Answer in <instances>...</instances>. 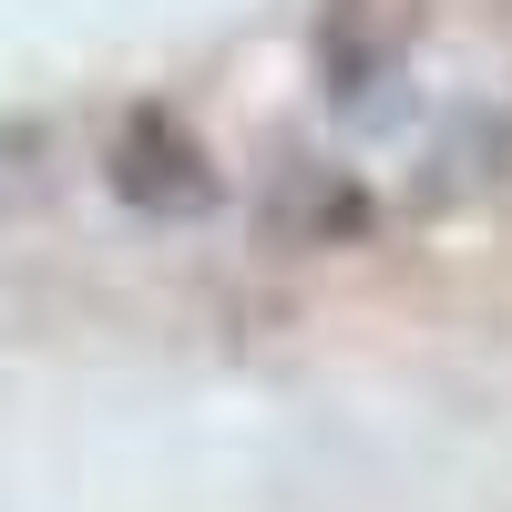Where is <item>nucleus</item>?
<instances>
[{"label": "nucleus", "mask_w": 512, "mask_h": 512, "mask_svg": "<svg viewBox=\"0 0 512 512\" xmlns=\"http://www.w3.org/2000/svg\"><path fill=\"white\" fill-rule=\"evenodd\" d=\"M103 185L134 205V216H205V205H216V164H205L185 113L134 103L113 123V144H103Z\"/></svg>", "instance_id": "obj_1"}, {"label": "nucleus", "mask_w": 512, "mask_h": 512, "mask_svg": "<svg viewBox=\"0 0 512 512\" xmlns=\"http://www.w3.org/2000/svg\"><path fill=\"white\" fill-rule=\"evenodd\" d=\"M267 226L287 246H349L369 226V195L338 175V164H287V175L267 185Z\"/></svg>", "instance_id": "obj_2"}]
</instances>
